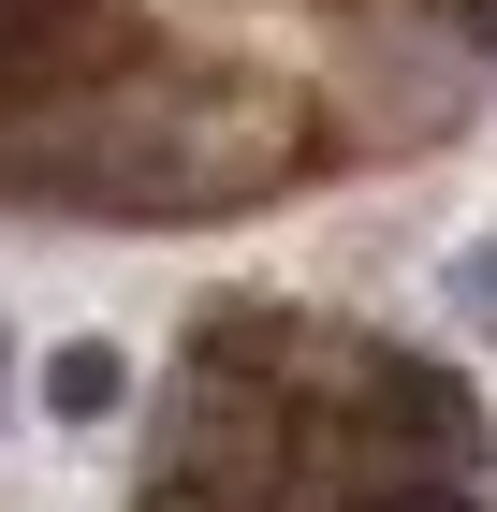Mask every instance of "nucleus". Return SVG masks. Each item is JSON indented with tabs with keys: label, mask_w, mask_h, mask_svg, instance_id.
Masks as SVG:
<instances>
[{
	"label": "nucleus",
	"mask_w": 497,
	"mask_h": 512,
	"mask_svg": "<svg viewBox=\"0 0 497 512\" xmlns=\"http://www.w3.org/2000/svg\"><path fill=\"white\" fill-rule=\"evenodd\" d=\"M322 44H337L322 103H381L351 147H454L483 118V44L424 0H322Z\"/></svg>",
	"instance_id": "f257e3e1"
},
{
	"label": "nucleus",
	"mask_w": 497,
	"mask_h": 512,
	"mask_svg": "<svg viewBox=\"0 0 497 512\" xmlns=\"http://www.w3.org/2000/svg\"><path fill=\"white\" fill-rule=\"evenodd\" d=\"M30 395H44V425H132V395H147V381H132V352H117V337H44V352H30Z\"/></svg>",
	"instance_id": "f03ea898"
},
{
	"label": "nucleus",
	"mask_w": 497,
	"mask_h": 512,
	"mask_svg": "<svg viewBox=\"0 0 497 512\" xmlns=\"http://www.w3.org/2000/svg\"><path fill=\"white\" fill-rule=\"evenodd\" d=\"M439 308H454V337H497V235H468L439 264Z\"/></svg>",
	"instance_id": "7ed1b4c3"
},
{
	"label": "nucleus",
	"mask_w": 497,
	"mask_h": 512,
	"mask_svg": "<svg viewBox=\"0 0 497 512\" xmlns=\"http://www.w3.org/2000/svg\"><path fill=\"white\" fill-rule=\"evenodd\" d=\"M381 512H483V483H410V498H381Z\"/></svg>",
	"instance_id": "20e7f679"
},
{
	"label": "nucleus",
	"mask_w": 497,
	"mask_h": 512,
	"mask_svg": "<svg viewBox=\"0 0 497 512\" xmlns=\"http://www.w3.org/2000/svg\"><path fill=\"white\" fill-rule=\"evenodd\" d=\"M0 410H15V308H0Z\"/></svg>",
	"instance_id": "39448f33"
},
{
	"label": "nucleus",
	"mask_w": 497,
	"mask_h": 512,
	"mask_svg": "<svg viewBox=\"0 0 497 512\" xmlns=\"http://www.w3.org/2000/svg\"><path fill=\"white\" fill-rule=\"evenodd\" d=\"M483 103H497V44H483Z\"/></svg>",
	"instance_id": "423d86ee"
}]
</instances>
